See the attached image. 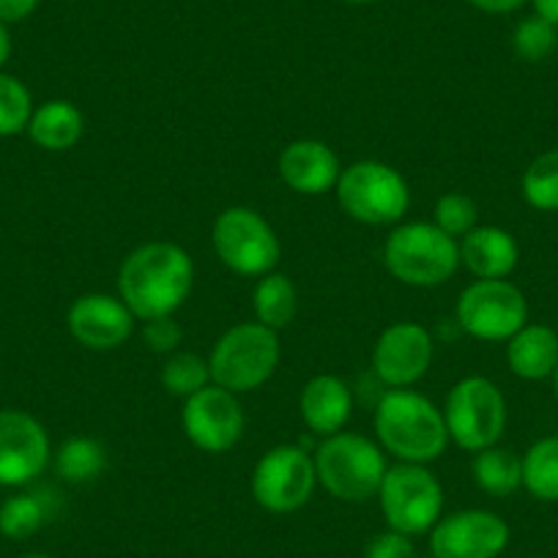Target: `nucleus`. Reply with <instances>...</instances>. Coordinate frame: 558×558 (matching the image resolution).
Segmentation results:
<instances>
[{
    "instance_id": "1",
    "label": "nucleus",
    "mask_w": 558,
    "mask_h": 558,
    "mask_svg": "<svg viewBox=\"0 0 558 558\" xmlns=\"http://www.w3.org/2000/svg\"><path fill=\"white\" fill-rule=\"evenodd\" d=\"M195 288V263L184 246L148 241L123 257L118 268V299L137 320L170 318Z\"/></svg>"
},
{
    "instance_id": "2",
    "label": "nucleus",
    "mask_w": 558,
    "mask_h": 558,
    "mask_svg": "<svg viewBox=\"0 0 558 558\" xmlns=\"http://www.w3.org/2000/svg\"><path fill=\"white\" fill-rule=\"evenodd\" d=\"M375 436L397 463H436L449 447L444 411L413 389H389L375 405Z\"/></svg>"
},
{
    "instance_id": "3",
    "label": "nucleus",
    "mask_w": 558,
    "mask_h": 558,
    "mask_svg": "<svg viewBox=\"0 0 558 558\" xmlns=\"http://www.w3.org/2000/svg\"><path fill=\"white\" fill-rule=\"evenodd\" d=\"M384 266L411 288H441L458 274L460 244L433 222H402L384 244Z\"/></svg>"
},
{
    "instance_id": "4",
    "label": "nucleus",
    "mask_w": 558,
    "mask_h": 558,
    "mask_svg": "<svg viewBox=\"0 0 558 558\" xmlns=\"http://www.w3.org/2000/svg\"><path fill=\"white\" fill-rule=\"evenodd\" d=\"M313 463L318 485H324V490L337 501L348 504H362L378 496V487L389 469L380 444L369 441L362 433L345 430L320 438L313 452Z\"/></svg>"
},
{
    "instance_id": "5",
    "label": "nucleus",
    "mask_w": 558,
    "mask_h": 558,
    "mask_svg": "<svg viewBox=\"0 0 558 558\" xmlns=\"http://www.w3.org/2000/svg\"><path fill=\"white\" fill-rule=\"evenodd\" d=\"M335 195L353 222L369 228H389L402 222L411 208V186L405 175L378 159H362L342 168Z\"/></svg>"
},
{
    "instance_id": "6",
    "label": "nucleus",
    "mask_w": 558,
    "mask_h": 558,
    "mask_svg": "<svg viewBox=\"0 0 558 558\" xmlns=\"http://www.w3.org/2000/svg\"><path fill=\"white\" fill-rule=\"evenodd\" d=\"M279 359H282V348H279L277 331L257 320L235 324L211 348V356H208L211 384L233 395H246L271 380Z\"/></svg>"
},
{
    "instance_id": "7",
    "label": "nucleus",
    "mask_w": 558,
    "mask_h": 558,
    "mask_svg": "<svg viewBox=\"0 0 558 558\" xmlns=\"http://www.w3.org/2000/svg\"><path fill=\"white\" fill-rule=\"evenodd\" d=\"M441 411L449 441L471 454L496 447L507 430V397L490 378L482 375L458 380L449 389Z\"/></svg>"
},
{
    "instance_id": "8",
    "label": "nucleus",
    "mask_w": 558,
    "mask_h": 558,
    "mask_svg": "<svg viewBox=\"0 0 558 558\" xmlns=\"http://www.w3.org/2000/svg\"><path fill=\"white\" fill-rule=\"evenodd\" d=\"M378 504L391 531L416 536L441 520L444 487L427 465L395 463L380 482Z\"/></svg>"
},
{
    "instance_id": "9",
    "label": "nucleus",
    "mask_w": 558,
    "mask_h": 558,
    "mask_svg": "<svg viewBox=\"0 0 558 558\" xmlns=\"http://www.w3.org/2000/svg\"><path fill=\"white\" fill-rule=\"evenodd\" d=\"M454 324L474 340L507 342L529 324V302L509 279H474L460 293Z\"/></svg>"
},
{
    "instance_id": "10",
    "label": "nucleus",
    "mask_w": 558,
    "mask_h": 558,
    "mask_svg": "<svg viewBox=\"0 0 558 558\" xmlns=\"http://www.w3.org/2000/svg\"><path fill=\"white\" fill-rule=\"evenodd\" d=\"M211 244L219 260L241 277H266L282 257V244L271 225L246 206H230L214 219Z\"/></svg>"
},
{
    "instance_id": "11",
    "label": "nucleus",
    "mask_w": 558,
    "mask_h": 558,
    "mask_svg": "<svg viewBox=\"0 0 558 558\" xmlns=\"http://www.w3.org/2000/svg\"><path fill=\"white\" fill-rule=\"evenodd\" d=\"M318 474L313 454L299 444H279L252 471V498L271 514H291L313 498Z\"/></svg>"
},
{
    "instance_id": "12",
    "label": "nucleus",
    "mask_w": 558,
    "mask_h": 558,
    "mask_svg": "<svg viewBox=\"0 0 558 558\" xmlns=\"http://www.w3.org/2000/svg\"><path fill=\"white\" fill-rule=\"evenodd\" d=\"M244 408L239 395L208 384L197 395L186 397L181 408V427L192 447L206 454H225L244 436Z\"/></svg>"
},
{
    "instance_id": "13",
    "label": "nucleus",
    "mask_w": 558,
    "mask_h": 558,
    "mask_svg": "<svg viewBox=\"0 0 558 558\" xmlns=\"http://www.w3.org/2000/svg\"><path fill=\"white\" fill-rule=\"evenodd\" d=\"M436 356L433 335L422 324L397 320L380 331L373 348V373L389 389H408L427 375Z\"/></svg>"
},
{
    "instance_id": "14",
    "label": "nucleus",
    "mask_w": 558,
    "mask_h": 558,
    "mask_svg": "<svg viewBox=\"0 0 558 558\" xmlns=\"http://www.w3.org/2000/svg\"><path fill=\"white\" fill-rule=\"evenodd\" d=\"M50 433L28 411H0V487H23L50 465Z\"/></svg>"
},
{
    "instance_id": "15",
    "label": "nucleus",
    "mask_w": 558,
    "mask_h": 558,
    "mask_svg": "<svg viewBox=\"0 0 558 558\" xmlns=\"http://www.w3.org/2000/svg\"><path fill=\"white\" fill-rule=\"evenodd\" d=\"M509 545L507 520L487 509H463L433 525L436 558H498Z\"/></svg>"
},
{
    "instance_id": "16",
    "label": "nucleus",
    "mask_w": 558,
    "mask_h": 558,
    "mask_svg": "<svg viewBox=\"0 0 558 558\" xmlns=\"http://www.w3.org/2000/svg\"><path fill=\"white\" fill-rule=\"evenodd\" d=\"M134 318L126 304L110 293H85L69 307V335L88 351H116L134 335Z\"/></svg>"
},
{
    "instance_id": "17",
    "label": "nucleus",
    "mask_w": 558,
    "mask_h": 558,
    "mask_svg": "<svg viewBox=\"0 0 558 558\" xmlns=\"http://www.w3.org/2000/svg\"><path fill=\"white\" fill-rule=\"evenodd\" d=\"M279 179L286 181L288 190H293L296 195L318 197L326 195L337 186L342 175L340 157L335 154V148L324 140H293L282 148L279 154Z\"/></svg>"
},
{
    "instance_id": "18",
    "label": "nucleus",
    "mask_w": 558,
    "mask_h": 558,
    "mask_svg": "<svg viewBox=\"0 0 558 558\" xmlns=\"http://www.w3.org/2000/svg\"><path fill=\"white\" fill-rule=\"evenodd\" d=\"M299 413L307 430L318 438H329L345 430L353 413L351 386L337 375H315L304 384L299 397Z\"/></svg>"
},
{
    "instance_id": "19",
    "label": "nucleus",
    "mask_w": 558,
    "mask_h": 558,
    "mask_svg": "<svg viewBox=\"0 0 558 558\" xmlns=\"http://www.w3.org/2000/svg\"><path fill=\"white\" fill-rule=\"evenodd\" d=\"M520 246L509 230L496 225H476L460 239V266L476 279H507L518 268Z\"/></svg>"
},
{
    "instance_id": "20",
    "label": "nucleus",
    "mask_w": 558,
    "mask_h": 558,
    "mask_svg": "<svg viewBox=\"0 0 558 558\" xmlns=\"http://www.w3.org/2000/svg\"><path fill=\"white\" fill-rule=\"evenodd\" d=\"M507 364L523 380L553 378L558 367V335L545 324H525L507 340Z\"/></svg>"
},
{
    "instance_id": "21",
    "label": "nucleus",
    "mask_w": 558,
    "mask_h": 558,
    "mask_svg": "<svg viewBox=\"0 0 558 558\" xmlns=\"http://www.w3.org/2000/svg\"><path fill=\"white\" fill-rule=\"evenodd\" d=\"M85 134V116L74 101L50 99L34 107L28 121V137L36 146L50 154H61L74 148Z\"/></svg>"
},
{
    "instance_id": "22",
    "label": "nucleus",
    "mask_w": 558,
    "mask_h": 558,
    "mask_svg": "<svg viewBox=\"0 0 558 558\" xmlns=\"http://www.w3.org/2000/svg\"><path fill=\"white\" fill-rule=\"evenodd\" d=\"M252 310L257 324L274 331L288 329L299 315V291L293 279L282 271H271L257 279L252 291Z\"/></svg>"
},
{
    "instance_id": "23",
    "label": "nucleus",
    "mask_w": 558,
    "mask_h": 558,
    "mask_svg": "<svg viewBox=\"0 0 558 558\" xmlns=\"http://www.w3.org/2000/svg\"><path fill=\"white\" fill-rule=\"evenodd\" d=\"M471 474L482 493L496 498H507L523 487V460L507 447H490L474 454Z\"/></svg>"
},
{
    "instance_id": "24",
    "label": "nucleus",
    "mask_w": 558,
    "mask_h": 558,
    "mask_svg": "<svg viewBox=\"0 0 558 558\" xmlns=\"http://www.w3.org/2000/svg\"><path fill=\"white\" fill-rule=\"evenodd\" d=\"M52 465H56V474L63 482L85 485V482H94L107 469V449L96 438L88 436L66 438L58 447V452L52 454Z\"/></svg>"
},
{
    "instance_id": "25",
    "label": "nucleus",
    "mask_w": 558,
    "mask_h": 558,
    "mask_svg": "<svg viewBox=\"0 0 558 558\" xmlns=\"http://www.w3.org/2000/svg\"><path fill=\"white\" fill-rule=\"evenodd\" d=\"M520 460L529 496L542 504H558V436L534 441Z\"/></svg>"
},
{
    "instance_id": "26",
    "label": "nucleus",
    "mask_w": 558,
    "mask_h": 558,
    "mask_svg": "<svg viewBox=\"0 0 558 558\" xmlns=\"http://www.w3.org/2000/svg\"><path fill=\"white\" fill-rule=\"evenodd\" d=\"M520 192H523V201L529 203L534 211H558V148L539 154V157L525 168L523 179H520Z\"/></svg>"
},
{
    "instance_id": "27",
    "label": "nucleus",
    "mask_w": 558,
    "mask_h": 558,
    "mask_svg": "<svg viewBox=\"0 0 558 558\" xmlns=\"http://www.w3.org/2000/svg\"><path fill=\"white\" fill-rule=\"evenodd\" d=\"M159 380H162V389L170 397L186 400V397L197 395V391L211 384V367H208V359L197 356V353L175 351L165 359Z\"/></svg>"
},
{
    "instance_id": "28",
    "label": "nucleus",
    "mask_w": 558,
    "mask_h": 558,
    "mask_svg": "<svg viewBox=\"0 0 558 558\" xmlns=\"http://www.w3.org/2000/svg\"><path fill=\"white\" fill-rule=\"evenodd\" d=\"M50 518V507L39 493H17L0 504V534L7 539H28Z\"/></svg>"
},
{
    "instance_id": "29",
    "label": "nucleus",
    "mask_w": 558,
    "mask_h": 558,
    "mask_svg": "<svg viewBox=\"0 0 558 558\" xmlns=\"http://www.w3.org/2000/svg\"><path fill=\"white\" fill-rule=\"evenodd\" d=\"M31 116H34V99L28 85L14 74L0 72V137L28 132Z\"/></svg>"
},
{
    "instance_id": "30",
    "label": "nucleus",
    "mask_w": 558,
    "mask_h": 558,
    "mask_svg": "<svg viewBox=\"0 0 558 558\" xmlns=\"http://www.w3.org/2000/svg\"><path fill=\"white\" fill-rule=\"evenodd\" d=\"M558 47V28L542 17L520 20L512 34V50L520 61L542 63L556 52Z\"/></svg>"
},
{
    "instance_id": "31",
    "label": "nucleus",
    "mask_w": 558,
    "mask_h": 558,
    "mask_svg": "<svg viewBox=\"0 0 558 558\" xmlns=\"http://www.w3.org/2000/svg\"><path fill=\"white\" fill-rule=\"evenodd\" d=\"M433 217H436L433 219L436 228H441L444 233L460 241L480 225V206L465 192H447V195L438 197Z\"/></svg>"
},
{
    "instance_id": "32",
    "label": "nucleus",
    "mask_w": 558,
    "mask_h": 558,
    "mask_svg": "<svg viewBox=\"0 0 558 558\" xmlns=\"http://www.w3.org/2000/svg\"><path fill=\"white\" fill-rule=\"evenodd\" d=\"M181 340H184V331L175 324L173 315L170 318H154L143 324V342L151 348L154 353H175L179 351Z\"/></svg>"
},
{
    "instance_id": "33",
    "label": "nucleus",
    "mask_w": 558,
    "mask_h": 558,
    "mask_svg": "<svg viewBox=\"0 0 558 558\" xmlns=\"http://www.w3.org/2000/svg\"><path fill=\"white\" fill-rule=\"evenodd\" d=\"M364 558H416V553H413L411 536L389 529L369 542L367 556Z\"/></svg>"
},
{
    "instance_id": "34",
    "label": "nucleus",
    "mask_w": 558,
    "mask_h": 558,
    "mask_svg": "<svg viewBox=\"0 0 558 558\" xmlns=\"http://www.w3.org/2000/svg\"><path fill=\"white\" fill-rule=\"evenodd\" d=\"M41 0H0V23H23L39 9Z\"/></svg>"
},
{
    "instance_id": "35",
    "label": "nucleus",
    "mask_w": 558,
    "mask_h": 558,
    "mask_svg": "<svg viewBox=\"0 0 558 558\" xmlns=\"http://www.w3.org/2000/svg\"><path fill=\"white\" fill-rule=\"evenodd\" d=\"M469 3L485 14H512L520 7H525L529 0H469Z\"/></svg>"
},
{
    "instance_id": "36",
    "label": "nucleus",
    "mask_w": 558,
    "mask_h": 558,
    "mask_svg": "<svg viewBox=\"0 0 558 558\" xmlns=\"http://www.w3.org/2000/svg\"><path fill=\"white\" fill-rule=\"evenodd\" d=\"M531 7H534L536 17L547 20L558 28V0H531Z\"/></svg>"
},
{
    "instance_id": "37",
    "label": "nucleus",
    "mask_w": 558,
    "mask_h": 558,
    "mask_svg": "<svg viewBox=\"0 0 558 558\" xmlns=\"http://www.w3.org/2000/svg\"><path fill=\"white\" fill-rule=\"evenodd\" d=\"M12 58V34L3 23H0V72L7 66V61Z\"/></svg>"
},
{
    "instance_id": "38",
    "label": "nucleus",
    "mask_w": 558,
    "mask_h": 558,
    "mask_svg": "<svg viewBox=\"0 0 558 558\" xmlns=\"http://www.w3.org/2000/svg\"><path fill=\"white\" fill-rule=\"evenodd\" d=\"M20 558H56V556H50V553H23Z\"/></svg>"
},
{
    "instance_id": "39",
    "label": "nucleus",
    "mask_w": 558,
    "mask_h": 558,
    "mask_svg": "<svg viewBox=\"0 0 558 558\" xmlns=\"http://www.w3.org/2000/svg\"><path fill=\"white\" fill-rule=\"evenodd\" d=\"M342 3H351V7H367V3H375V0H342Z\"/></svg>"
},
{
    "instance_id": "40",
    "label": "nucleus",
    "mask_w": 558,
    "mask_h": 558,
    "mask_svg": "<svg viewBox=\"0 0 558 558\" xmlns=\"http://www.w3.org/2000/svg\"><path fill=\"white\" fill-rule=\"evenodd\" d=\"M553 395H556V402H558V367L556 373H553Z\"/></svg>"
},
{
    "instance_id": "41",
    "label": "nucleus",
    "mask_w": 558,
    "mask_h": 558,
    "mask_svg": "<svg viewBox=\"0 0 558 558\" xmlns=\"http://www.w3.org/2000/svg\"><path fill=\"white\" fill-rule=\"evenodd\" d=\"M430 558H436V556H430Z\"/></svg>"
}]
</instances>
